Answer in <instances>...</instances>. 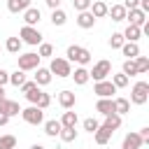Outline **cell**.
Here are the masks:
<instances>
[{
  "label": "cell",
  "mask_w": 149,
  "mask_h": 149,
  "mask_svg": "<svg viewBox=\"0 0 149 149\" xmlns=\"http://www.w3.org/2000/svg\"><path fill=\"white\" fill-rule=\"evenodd\" d=\"M107 74H112V63L109 61H98L93 65V70L88 72V77L93 81H102V79H107Z\"/></svg>",
  "instance_id": "5"
},
{
  "label": "cell",
  "mask_w": 149,
  "mask_h": 149,
  "mask_svg": "<svg viewBox=\"0 0 149 149\" xmlns=\"http://www.w3.org/2000/svg\"><path fill=\"white\" fill-rule=\"evenodd\" d=\"M61 121H56V119H51V121H44V133L49 135V137H56L58 133H61Z\"/></svg>",
  "instance_id": "24"
},
{
  "label": "cell",
  "mask_w": 149,
  "mask_h": 149,
  "mask_svg": "<svg viewBox=\"0 0 149 149\" xmlns=\"http://www.w3.org/2000/svg\"><path fill=\"white\" fill-rule=\"evenodd\" d=\"M58 102H61L63 109H72V107L77 105V98H74L72 91H61V93H58Z\"/></svg>",
  "instance_id": "14"
},
{
  "label": "cell",
  "mask_w": 149,
  "mask_h": 149,
  "mask_svg": "<svg viewBox=\"0 0 149 149\" xmlns=\"http://www.w3.org/2000/svg\"><path fill=\"white\" fill-rule=\"evenodd\" d=\"M133 61H135L137 74H142V72H147V70H149V58H147V56H135Z\"/></svg>",
  "instance_id": "31"
},
{
  "label": "cell",
  "mask_w": 149,
  "mask_h": 149,
  "mask_svg": "<svg viewBox=\"0 0 149 149\" xmlns=\"http://www.w3.org/2000/svg\"><path fill=\"white\" fill-rule=\"evenodd\" d=\"M7 123H9V116H7V114H2V112H0V126H7Z\"/></svg>",
  "instance_id": "48"
},
{
  "label": "cell",
  "mask_w": 149,
  "mask_h": 149,
  "mask_svg": "<svg viewBox=\"0 0 149 149\" xmlns=\"http://www.w3.org/2000/svg\"><path fill=\"white\" fill-rule=\"evenodd\" d=\"M126 19L130 21V26H144L147 14H144L140 7H135V9H126Z\"/></svg>",
  "instance_id": "9"
},
{
  "label": "cell",
  "mask_w": 149,
  "mask_h": 149,
  "mask_svg": "<svg viewBox=\"0 0 149 149\" xmlns=\"http://www.w3.org/2000/svg\"><path fill=\"white\" fill-rule=\"evenodd\" d=\"M33 88H37L35 81H23V84H21V91H23V93H28V91H33Z\"/></svg>",
  "instance_id": "42"
},
{
  "label": "cell",
  "mask_w": 149,
  "mask_h": 149,
  "mask_svg": "<svg viewBox=\"0 0 149 149\" xmlns=\"http://www.w3.org/2000/svg\"><path fill=\"white\" fill-rule=\"evenodd\" d=\"M21 116H23V121L30 123V126H40V123H44V109H40L37 105H30V107L21 109Z\"/></svg>",
  "instance_id": "2"
},
{
  "label": "cell",
  "mask_w": 149,
  "mask_h": 149,
  "mask_svg": "<svg viewBox=\"0 0 149 149\" xmlns=\"http://www.w3.org/2000/svg\"><path fill=\"white\" fill-rule=\"evenodd\" d=\"M0 112L7 114V116L12 119V116H16V114L21 112V107H19L16 100H7V98H5V100H0Z\"/></svg>",
  "instance_id": "10"
},
{
  "label": "cell",
  "mask_w": 149,
  "mask_h": 149,
  "mask_svg": "<svg viewBox=\"0 0 149 149\" xmlns=\"http://www.w3.org/2000/svg\"><path fill=\"white\" fill-rule=\"evenodd\" d=\"M58 137H61L63 142H74V140H77V130H74V128H65V126H63V128H61V133H58Z\"/></svg>",
  "instance_id": "30"
},
{
  "label": "cell",
  "mask_w": 149,
  "mask_h": 149,
  "mask_svg": "<svg viewBox=\"0 0 149 149\" xmlns=\"http://www.w3.org/2000/svg\"><path fill=\"white\" fill-rule=\"evenodd\" d=\"M121 35H123V40H126V42H137V40H140V35H142V30H140V26H130V23H128V28H126Z\"/></svg>",
  "instance_id": "20"
},
{
  "label": "cell",
  "mask_w": 149,
  "mask_h": 149,
  "mask_svg": "<svg viewBox=\"0 0 149 149\" xmlns=\"http://www.w3.org/2000/svg\"><path fill=\"white\" fill-rule=\"evenodd\" d=\"M98 126H100V123H98L95 119H84V130H86V133H91V135H93V133L98 130Z\"/></svg>",
  "instance_id": "39"
},
{
  "label": "cell",
  "mask_w": 149,
  "mask_h": 149,
  "mask_svg": "<svg viewBox=\"0 0 149 149\" xmlns=\"http://www.w3.org/2000/svg\"><path fill=\"white\" fill-rule=\"evenodd\" d=\"M35 68H40V56H37V54L28 51V54L19 56V70L28 72V70H35Z\"/></svg>",
  "instance_id": "7"
},
{
  "label": "cell",
  "mask_w": 149,
  "mask_h": 149,
  "mask_svg": "<svg viewBox=\"0 0 149 149\" xmlns=\"http://www.w3.org/2000/svg\"><path fill=\"white\" fill-rule=\"evenodd\" d=\"M70 77H74V84H77V86H84V84L91 79V77H88V70H86L84 65H81V68H77L74 72H70Z\"/></svg>",
  "instance_id": "21"
},
{
  "label": "cell",
  "mask_w": 149,
  "mask_h": 149,
  "mask_svg": "<svg viewBox=\"0 0 149 149\" xmlns=\"http://www.w3.org/2000/svg\"><path fill=\"white\" fill-rule=\"evenodd\" d=\"M144 144V140L137 135V133H128L126 137H123V144H121V149H140Z\"/></svg>",
  "instance_id": "12"
},
{
  "label": "cell",
  "mask_w": 149,
  "mask_h": 149,
  "mask_svg": "<svg viewBox=\"0 0 149 149\" xmlns=\"http://www.w3.org/2000/svg\"><path fill=\"white\" fill-rule=\"evenodd\" d=\"M93 93H95L98 98H112V93H116V86H114L112 81L102 79V81H95V86H93Z\"/></svg>",
  "instance_id": "8"
},
{
  "label": "cell",
  "mask_w": 149,
  "mask_h": 149,
  "mask_svg": "<svg viewBox=\"0 0 149 149\" xmlns=\"http://www.w3.org/2000/svg\"><path fill=\"white\" fill-rule=\"evenodd\" d=\"M95 112H100L102 116L112 114V112H114V100H112V98H98V102H95Z\"/></svg>",
  "instance_id": "15"
},
{
  "label": "cell",
  "mask_w": 149,
  "mask_h": 149,
  "mask_svg": "<svg viewBox=\"0 0 149 149\" xmlns=\"http://www.w3.org/2000/svg\"><path fill=\"white\" fill-rule=\"evenodd\" d=\"M5 84H9V72L0 68V86H5Z\"/></svg>",
  "instance_id": "43"
},
{
  "label": "cell",
  "mask_w": 149,
  "mask_h": 149,
  "mask_svg": "<svg viewBox=\"0 0 149 149\" xmlns=\"http://www.w3.org/2000/svg\"><path fill=\"white\" fill-rule=\"evenodd\" d=\"M26 98H28V102H33V105H35V102H37V98H40V86H37V88H33V91H28V93H26Z\"/></svg>",
  "instance_id": "41"
},
{
  "label": "cell",
  "mask_w": 149,
  "mask_h": 149,
  "mask_svg": "<svg viewBox=\"0 0 149 149\" xmlns=\"http://www.w3.org/2000/svg\"><path fill=\"white\" fill-rule=\"evenodd\" d=\"M91 2H93V0H72V7H74L77 12H86V9L91 7Z\"/></svg>",
  "instance_id": "40"
},
{
  "label": "cell",
  "mask_w": 149,
  "mask_h": 149,
  "mask_svg": "<svg viewBox=\"0 0 149 149\" xmlns=\"http://www.w3.org/2000/svg\"><path fill=\"white\" fill-rule=\"evenodd\" d=\"M147 98H149V84L147 81H137L133 86V91H130V102L133 105H144Z\"/></svg>",
  "instance_id": "3"
},
{
  "label": "cell",
  "mask_w": 149,
  "mask_h": 149,
  "mask_svg": "<svg viewBox=\"0 0 149 149\" xmlns=\"http://www.w3.org/2000/svg\"><path fill=\"white\" fill-rule=\"evenodd\" d=\"M0 100H5V86H0Z\"/></svg>",
  "instance_id": "49"
},
{
  "label": "cell",
  "mask_w": 149,
  "mask_h": 149,
  "mask_svg": "<svg viewBox=\"0 0 149 149\" xmlns=\"http://www.w3.org/2000/svg\"><path fill=\"white\" fill-rule=\"evenodd\" d=\"M40 19H42V12H40L37 7H28V9L23 12V21H26V26H35V23H40Z\"/></svg>",
  "instance_id": "16"
},
{
  "label": "cell",
  "mask_w": 149,
  "mask_h": 149,
  "mask_svg": "<svg viewBox=\"0 0 149 149\" xmlns=\"http://www.w3.org/2000/svg\"><path fill=\"white\" fill-rule=\"evenodd\" d=\"M107 14L112 16V21H123V19H126V7H123V5H112V7L107 9Z\"/></svg>",
  "instance_id": "22"
},
{
  "label": "cell",
  "mask_w": 149,
  "mask_h": 149,
  "mask_svg": "<svg viewBox=\"0 0 149 149\" xmlns=\"http://www.w3.org/2000/svg\"><path fill=\"white\" fill-rule=\"evenodd\" d=\"M65 21H68V14H65L61 7H58V9H51V23H54V26H63Z\"/></svg>",
  "instance_id": "29"
},
{
  "label": "cell",
  "mask_w": 149,
  "mask_h": 149,
  "mask_svg": "<svg viewBox=\"0 0 149 149\" xmlns=\"http://www.w3.org/2000/svg\"><path fill=\"white\" fill-rule=\"evenodd\" d=\"M121 51H123V56H128V58L140 56V47H137V42H123V44H121Z\"/></svg>",
  "instance_id": "23"
},
{
  "label": "cell",
  "mask_w": 149,
  "mask_h": 149,
  "mask_svg": "<svg viewBox=\"0 0 149 149\" xmlns=\"http://www.w3.org/2000/svg\"><path fill=\"white\" fill-rule=\"evenodd\" d=\"M19 37H21V42H26V44H40V42H42V33H40L35 26H23L21 33H19Z\"/></svg>",
  "instance_id": "6"
},
{
  "label": "cell",
  "mask_w": 149,
  "mask_h": 149,
  "mask_svg": "<svg viewBox=\"0 0 149 149\" xmlns=\"http://www.w3.org/2000/svg\"><path fill=\"white\" fill-rule=\"evenodd\" d=\"M23 81H26V74H23V70H16V72H12V74H9V84H12V86H16V88H19Z\"/></svg>",
  "instance_id": "33"
},
{
  "label": "cell",
  "mask_w": 149,
  "mask_h": 149,
  "mask_svg": "<svg viewBox=\"0 0 149 149\" xmlns=\"http://www.w3.org/2000/svg\"><path fill=\"white\" fill-rule=\"evenodd\" d=\"M112 135H114V130H109V128H107V126H102V123H100V126H98V130L93 133V137H95V142H98V144H107Z\"/></svg>",
  "instance_id": "17"
},
{
  "label": "cell",
  "mask_w": 149,
  "mask_h": 149,
  "mask_svg": "<svg viewBox=\"0 0 149 149\" xmlns=\"http://www.w3.org/2000/svg\"><path fill=\"white\" fill-rule=\"evenodd\" d=\"M102 126H107L109 130H116V128L121 126V116H119L116 112H112V114H107V116H105V123H102Z\"/></svg>",
  "instance_id": "28"
},
{
  "label": "cell",
  "mask_w": 149,
  "mask_h": 149,
  "mask_svg": "<svg viewBox=\"0 0 149 149\" xmlns=\"http://www.w3.org/2000/svg\"><path fill=\"white\" fill-rule=\"evenodd\" d=\"M61 126H65V128H74L77 126V112H63V116H61Z\"/></svg>",
  "instance_id": "27"
},
{
  "label": "cell",
  "mask_w": 149,
  "mask_h": 149,
  "mask_svg": "<svg viewBox=\"0 0 149 149\" xmlns=\"http://www.w3.org/2000/svg\"><path fill=\"white\" fill-rule=\"evenodd\" d=\"M65 56H68V61H70V63H79V65L91 63V51H88V49H84V47H79V44H70Z\"/></svg>",
  "instance_id": "1"
},
{
  "label": "cell",
  "mask_w": 149,
  "mask_h": 149,
  "mask_svg": "<svg viewBox=\"0 0 149 149\" xmlns=\"http://www.w3.org/2000/svg\"><path fill=\"white\" fill-rule=\"evenodd\" d=\"M112 84H114L116 88H123V86H128V77H126L123 72H119V74L112 77Z\"/></svg>",
  "instance_id": "36"
},
{
  "label": "cell",
  "mask_w": 149,
  "mask_h": 149,
  "mask_svg": "<svg viewBox=\"0 0 149 149\" xmlns=\"http://www.w3.org/2000/svg\"><path fill=\"white\" fill-rule=\"evenodd\" d=\"M30 149H44V147H42V144H33Z\"/></svg>",
  "instance_id": "50"
},
{
  "label": "cell",
  "mask_w": 149,
  "mask_h": 149,
  "mask_svg": "<svg viewBox=\"0 0 149 149\" xmlns=\"http://www.w3.org/2000/svg\"><path fill=\"white\" fill-rule=\"evenodd\" d=\"M44 2H47L49 9H58V7H61V0H44Z\"/></svg>",
  "instance_id": "45"
},
{
  "label": "cell",
  "mask_w": 149,
  "mask_h": 149,
  "mask_svg": "<svg viewBox=\"0 0 149 149\" xmlns=\"http://www.w3.org/2000/svg\"><path fill=\"white\" fill-rule=\"evenodd\" d=\"M137 5H140V0H123V7L126 9H135Z\"/></svg>",
  "instance_id": "44"
},
{
  "label": "cell",
  "mask_w": 149,
  "mask_h": 149,
  "mask_svg": "<svg viewBox=\"0 0 149 149\" xmlns=\"http://www.w3.org/2000/svg\"><path fill=\"white\" fill-rule=\"evenodd\" d=\"M49 72H51V74H56V77H70V72H72L70 61H68V58H51Z\"/></svg>",
  "instance_id": "4"
},
{
  "label": "cell",
  "mask_w": 149,
  "mask_h": 149,
  "mask_svg": "<svg viewBox=\"0 0 149 149\" xmlns=\"http://www.w3.org/2000/svg\"><path fill=\"white\" fill-rule=\"evenodd\" d=\"M137 7H140L144 14H149V0H140V5H137Z\"/></svg>",
  "instance_id": "47"
},
{
  "label": "cell",
  "mask_w": 149,
  "mask_h": 149,
  "mask_svg": "<svg viewBox=\"0 0 149 149\" xmlns=\"http://www.w3.org/2000/svg\"><path fill=\"white\" fill-rule=\"evenodd\" d=\"M35 105H37L40 109H47V107L51 105V95H49V93H42V91H40V98H37V102H35Z\"/></svg>",
  "instance_id": "37"
},
{
  "label": "cell",
  "mask_w": 149,
  "mask_h": 149,
  "mask_svg": "<svg viewBox=\"0 0 149 149\" xmlns=\"http://www.w3.org/2000/svg\"><path fill=\"white\" fill-rule=\"evenodd\" d=\"M51 77H54V74L49 72V68H35V79H33V81H35L37 86H47V84L51 81Z\"/></svg>",
  "instance_id": "13"
},
{
  "label": "cell",
  "mask_w": 149,
  "mask_h": 149,
  "mask_svg": "<svg viewBox=\"0 0 149 149\" xmlns=\"http://www.w3.org/2000/svg\"><path fill=\"white\" fill-rule=\"evenodd\" d=\"M114 112H116L119 116L128 114V112H130V102H128L126 98H116V100H114Z\"/></svg>",
  "instance_id": "26"
},
{
  "label": "cell",
  "mask_w": 149,
  "mask_h": 149,
  "mask_svg": "<svg viewBox=\"0 0 149 149\" xmlns=\"http://www.w3.org/2000/svg\"><path fill=\"white\" fill-rule=\"evenodd\" d=\"M30 7V0H7V9L12 14H19V12H26Z\"/></svg>",
  "instance_id": "19"
},
{
  "label": "cell",
  "mask_w": 149,
  "mask_h": 149,
  "mask_svg": "<svg viewBox=\"0 0 149 149\" xmlns=\"http://www.w3.org/2000/svg\"><path fill=\"white\" fill-rule=\"evenodd\" d=\"M21 47H23L21 37H7V42H5V49H7L9 54H19V51H21Z\"/></svg>",
  "instance_id": "25"
},
{
  "label": "cell",
  "mask_w": 149,
  "mask_h": 149,
  "mask_svg": "<svg viewBox=\"0 0 149 149\" xmlns=\"http://www.w3.org/2000/svg\"><path fill=\"white\" fill-rule=\"evenodd\" d=\"M77 26L84 28V30H88V28L95 26V16H93L88 9H86V12H79V14H77Z\"/></svg>",
  "instance_id": "11"
},
{
  "label": "cell",
  "mask_w": 149,
  "mask_h": 149,
  "mask_svg": "<svg viewBox=\"0 0 149 149\" xmlns=\"http://www.w3.org/2000/svg\"><path fill=\"white\" fill-rule=\"evenodd\" d=\"M123 42H126V40H123L121 33H112V37H109V47H112V49H121Z\"/></svg>",
  "instance_id": "35"
},
{
  "label": "cell",
  "mask_w": 149,
  "mask_h": 149,
  "mask_svg": "<svg viewBox=\"0 0 149 149\" xmlns=\"http://www.w3.org/2000/svg\"><path fill=\"white\" fill-rule=\"evenodd\" d=\"M137 135H140V137H142V140H144V144H147V142H149V128H142V130H140V133H137Z\"/></svg>",
  "instance_id": "46"
},
{
  "label": "cell",
  "mask_w": 149,
  "mask_h": 149,
  "mask_svg": "<svg viewBox=\"0 0 149 149\" xmlns=\"http://www.w3.org/2000/svg\"><path fill=\"white\" fill-rule=\"evenodd\" d=\"M121 72H123L126 77H135V74H137L135 61H133V58H126V61H123V70H121Z\"/></svg>",
  "instance_id": "32"
},
{
  "label": "cell",
  "mask_w": 149,
  "mask_h": 149,
  "mask_svg": "<svg viewBox=\"0 0 149 149\" xmlns=\"http://www.w3.org/2000/svg\"><path fill=\"white\" fill-rule=\"evenodd\" d=\"M51 54H54V47L47 44V42H40V51H37V56H40V58H47V56H51Z\"/></svg>",
  "instance_id": "38"
},
{
  "label": "cell",
  "mask_w": 149,
  "mask_h": 149,
  "mask_svg": "<svg viewBox=\"0 0 149 149\" xmlns=\"http://www.w3.org/2000/svg\"><path fill=\"white\" fill-rule=\"evenodd\" d=\"M107 5L102 2V0H95V2H91V7H88V12L95 16V19H102V16H107Z\"/></svg>",
  "instance_id": "18"
},
{
  "label": "cell",
  "mask_w": 149,
  "mask_h": 149,
  "mask_svg": "<svg viewBox=\"0 0 149 149\" xmlns=\"http://www.w3.org/2000/svg\"><path fill=\"white\" fill-rule=\"evenodd\" d=\"M16 147V137L14 135H2L0 137V149H14Z\"/></svg>",
  "instance_id": "34"
}]
</instances>
